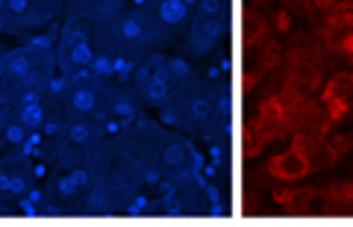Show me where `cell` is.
Here are the masks:
<instances>
[{
    "mask_svg": "<svg viewBox=\"0 0 353 227\" xmlns=\"http://www.w3.org/2000/svg\"><path fill=\"white\" fill-rule=\"evenodd\" d=\"M6 6H9V0H0V12H6Z\"/></svg>",
    "mask_w": 353,
    "mask_h": 227,
    "instance_id": "cell-20",
    "label": "cell"
},
{
    "mask_svg": "<svg viewBox=\"0 0 353 227\" xmlns=\"http://www.w3.org/2000/svg\"><path fill=\"white\" fill-rule=\"evenodd\" d=\"M115 142L141 171H157L159 177H174L194 162L192 145L183 136L171 133L159 121H148L145 115L130 127H121Z\"/></svg>",
    "mask_w": 353,
    "mask_h": 227,
    "instance_id": "cell-1",
    "label": "cell"
},
{
    "mask_svg": "<svg viewBox=\"0 0 353 227\" xmlns=\"http://www.w3.org/2000/svg\"><path fill=\"white\" fill-rule=\"evenodd\" d=\"M230 0H197L194 18H215V15H227Z\"/></svg>",
    "mask_w": 353,
    "mask_h": 227,
    "instance_id": "cell-14",
    "label": "cell"
},
{
    "mask_svg": "<svg viewBox=\"0 0 353 227\" xmlns=\"http://www.w3.org/2000/svg\"><path fill=\"white\" fill-rule=\"evenodd\" d=\"M150 21V41L153 50H159L165 45L180 36V32L189 30L192 24V9L183 3V0H141Z\"/></svg>",
    "mask_w": 353,
    "mask_h": 227,
    "instance_id": "cell-3",
    "label": "cell"
},
{
    "mask_svg": "<svg viewBox=\"0 0 353 227\" xmlns=\"http://www.w3.org/2000/svg\"><path fill=\"white\" fill-rule=\"evenodd\" d=\"M106 83L109 80L94 77L92 68L74 71L68 95H65V115L68 118H97V121H103Z\"/></svg>",
    "mask_w": 353,
    "mask_h": 227,
    "instance_id": "cell-2",
    "label": "cell"
},
{
    "mask_svg": "<svg viewBox=\"0 0 353 227\" xmlns=\"http://www.w3.org/2000/svg\"><path fill=\"white\" fill-rule=\"evenodd\" d=\"M3 53L6 50H0V80H3Z\"/></svg>",
    "mask_w": 353,
    "mask_h": 227,
    "instance_id": "cell-19",
    "label": "cell"
},
{
    "mask_svg": "<svg viewBox=\"0 0 353 227\" xmlns=\"http://www.w3.org/2000/svg\"><path fill=\"white\" fill-rule=\"evenodd\" d=\"M339 9H353V0H341V6Z\"/></svg>",
    "mask_w": 353,
    "mask_h": 227,
    "instance_id": "cell-18",
    "label": "cell"
},
{
    "mask_svg": "<svg viewBox=\"0 0 353 227\" xmlns=\"http://www.w3.org/2000/svg\"><path fill=\"white\" fill-rule=\"evenodd\" d=\"M230 21L227 15H215V18H192L189 30H185V50L194 53V57H209L221 39L227 36Z\"/></svg>",
    "mask_w": 353,
    "mask_h": 227,
    "instance_id": "cell-7",
    "label": "cell"
},
{
    "mask_svg": "<svg viewBox=\"0 0 353 227\" xmlns=\"http://www.w3.org/2000/svg\"><path fill=\"white\" fill-rule=\"evenodd\" d=\"M92 183H94V175L88 168V162H80V166H71L53 175L50 183L44 186L48 198H53L59 204L65 213H83L85 201H88V192H92Z\"/></svg>",
    "mask_w": 353,
    "mask_h": 227,
    "instance_id": "cell-4",
    "label": "cell"
},
{
    "mask_svg": "<svg viewBox=\"0 0 353 227\" xmlns=\"http://www.w3.org/2000/svg\"><path fill=\"white\" fill-rule=\"evenodd\" d=\"M324 103H327L330 115H333V121L353 110V74L350 71L336 74L333 83H330L324 92Z\"/></svg>",
    "mask_w": 353,
    "mask_h": 227,
    "instance_id": "cell-9",
    "label": "cell"
},
{
    "mask_svg": "<svg viewBox=\"0 0 353 227\" xmlns=\"http://www.w3.org/2000/svg\"><path fill=\"white\" fill-rule=\"evenodd\" d=\"M168 71H171V77H174V86H176V89H189V86L197 80V77H194V71H192V65L185 62L183 57H168Z\"/></svg>",
    "mask_w": 353,
    "mask_h": 227,
    "instance_id": "cell-12",
    "label": "cell"
},
{
    "mask_svg": "<svg viewBox=\"0 0 353 227\" xmlns=\"http://www.w3.org/2000/svg\"><path fill=\"white\" fill-rule=\"evenodd\" d=\"M6 12L15 18L21 36H32L53 27V21L65 12V0H9Z\"/></svg>",
    "mask_w": 353,
    "mask_h": 227,
    "instance_id": "cell-5",
    "label": "cell"
},
{
    "mask_svg": "<svg viewBox=\"0 0 353 227\" xmlns=\"http://www.w3.org/2000/svg\"><path fill=\"white\" fill-rule=\"evenodd\" d=\"M0 36H21L15 18L9 15V12H0Z\"/></svg>",
    "mask_w": 353,
    "mask_h": 227,
    "instance_id": "cell-16",
    "label": "cell"
},
{
    "mask_svg": "<svg viewBox=\"0 0 353 227\" xmlns=\"http://www.w3.org/2000/svg\"><path fill=\"white\" fill-rule=\"evenodd\" d=\"M145 112L141 97L132 92L130 83L109 80L106 83V106H103V121H118L121 127H130L132 121H139Z\"/></svg>",
    "mask_w": 353,
    "mask_h": 227,
    "instance_id": "cell-6",
    "label": "cell"
},
{
    "mask_svg": "<svg viewBox=\"0 0 353 227\" xmlns=\"http://www.w3.org/2000/svg\"><path fill=\"white\" fill-rule=\"evenodd\" d=\"M176 86H174V77L168 71V57H165V62L159 65L157 71H153V77L148 80V86L141 89V103H145V110H159V106H165L174 97Z\"/></svg>",
    "mask_w": 353,
    "mask_h": 227,
    "instance_id": "cell-8",
    "label": "cell"
},
{
    "mask_svg": "<svg viewBox=\"0 0 353 227\" xmlns=\"http://www.w3.org/2000/svg\"><path fill=\"white\" fill-rule=\"evenodd\" d=\"M350 145H353V136H339V139H333V150H336V154H347Z\"/></svg>",
    "mask_w": 353,
    "mask_h": 227,
    "instance_id": "cell-17",
    "label": "cell"
},
{
    "mask_svg": "<svg viewBox=\"0 0 353 227\" xmlns=\"http://www.w3.org/2000/svg\"><path fill=\"white\" fill-rule=\"evenodd\" d=\"M48 103H32V106H21V110L15 112V121H21L27 130H41L44 124H48Z\"/></svg>",
    "mask_w": 353,
    "mask_h": 227,
    "instance_id": "cell-11",
    "label": "cell"
},
{
    "mask_svg": "<svg viewBox=\"0 0 353 227\" xmlns=\"http://www.w3.org/2000/svg\"><path fill=\"white\" fill-rule=\"evenodd\" d=\"M32 130H27L21 121H6L3 127H0V150H21V145L30 139Z\"/></svg>",
    "mask_w": 353,
    "mask_h": 227,
    "instance_id": "cell-10",
    "label": "cell"
},
{
    "mask_svg": "<svg viewBox=\"0 0 353 227\" xmlns=\"http://www.w3.org/2000/svg\"><path fill=\"white\" fill-rule=\"evenodd\" d=\"M274 168H277L280 175H285V177H301L303 171H306V162H303L301 157L289 154V157H283V159L274 162Z\"/></svg>",
    "mask_w": 353,
    "mask_h": 227,
    "instance_id": "cell-15",
    "label": "cell"
},
{
    "mask_svg": "<svg viewBox=\"0 0 353 227\" xmlns=\"http://www.w3.org/2000/svg\"><path fill=\"white\" fill-rule=\"evenodd\" d=\"M0 50H6V48H3V45H0Z\"/></svg>",
    "mask_w": 353,
    "mask_h": 227,
    "instance_id": "cell-21",
    "label": "cell"
},
{
    "mask_svg": "<svg viewBox=\"0 0 353 227\" xmlns=\"http://www.w3.org/2000/svg\"><path fill=\"white\" fill-rule=\"evenodd\" d=\"M115 53H106V50H97V57L92 62V74L101 80H115Z\"/></svg>",
    "mask_w": 353,
    "mask_h": 227,
    "instance_id": "cell-13",
    "label": "cell"
}]
</instances>
